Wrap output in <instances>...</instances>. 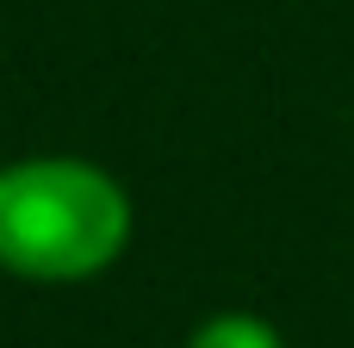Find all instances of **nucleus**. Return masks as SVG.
<instances>
[{"mask_svg": "<svg viewBox=\"0 0 354 348\" xmlns=\"http://www.w3.org/2000/svg\"><path fill=\"white\" fill-rule=\"evenodd\" d=\"M187 348H280V336L261 324V318H243V311H230V318H212L199 336Z\"/></svg>", "mask_w": 354, "mask_h": 348, "instance_id": "2", "label": "nucleus"}, {"mask_svg": "<svg viewBox=\"0 0 354 348\" xmlns=\"http://www.w3.org/2000/svg\"><path fill=\"white\" fill-rule=\"evenodd\" d=\"M131 199L112 174L75 156L0 168V268L19 280H87L118 262Z\"/></svg>", "mask_w": 354, "mask_h": 348, "instance_id": "1", "label": "nucleus"}]
</instances>
